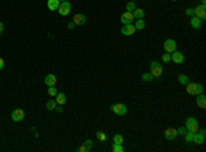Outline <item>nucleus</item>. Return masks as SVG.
Masks as SVG:
<instances>
[{
	"mask_svg": "<svg viewBox=\"0 0 206 152\" xmlns=\"http://www.w3.org/2000/svg\"><path fill=\"white\" fill-rule=\"evenodd\" d=\"M192 142H194V144H203V142H205V134H202L201 132L194 133Z\"/></svg>",
	"mask_w": 206,
	"mask_h": 152,
	"instance_id": "16",
	"label": "nucleus"
},
{
	"mask_svg": "<svg viewBox=\"0 0 206 152\" xmlns=\"http://www.w3.org/2000/svg\"><path fill=\"white\" fill-rule=\"evenodd\" d=\"M111 108V111H113L116 115H125L126 113H128V108H126L125 104H121V103H116L113 104V106L110 107Z\"/></svg>",
	"mask_w": 206,
	"mask_h": 152,
	"instance_id": "5",
	"label": "nucleus"
},
{
	"mask_svg": "<svg viewBox=\"0 0 206 152\" xmlns=\"http://www.w3.org/2000/svg\"><path fill=\"white\" fill-rule=\"evenodd\" d=\"M96 139L100 140V141H106L107 137H106V134H105V132H100V130H98V132H96Z\"/></svg>",
	"mask_w": 206,
	"mask_h": 152,
	"instance_id": "28",
	"label": "nucleus"
},
{
	"mask_svg": "<svg viewBox=\"0 0 206 152\" xmlns=\"http://www.w3.org/2000/svg\"><path fill=\"white\" fill-rule=\"evenodd\" d=\"M186 127L188 132H192V133H196L199 130V125H198V121L195 119L194 117H190L186 119Z\"/></svg>",
	"mask_w": 206,
	"mask_h": 152,
	"instance_id": "3",
	"label": "nucleus"
},
{
	"mask_svg": "<svg viewBox=\"0 0 206 152\" xmlns=\"http://www.w3.org/2000/svg\"><path fill=\"white\" fill-rule=\"evenodd\" d=\"M45 107H47V110H50V111L55 110V107H56V101L52 100V99H51V100L47 101V106H45Z\"/></svg>",
	"mask_w": 206,
	"mask_h": 152,
	"instance_id": "24",
	"label": "nucleus"
},
{
	"mask_svg": "<svg viewBox=\"0 0 206 152\" xmlns=\"http://www.w3.org/2000/svg\"><path fill=\"white\" fill-rule=\"evenodd\" d=\"M55 110L58 111V113H62V111H63V107H62L61 104H59V106H56V107H55Z\"/></svg>",
	"mask_w": 206,
	"mask_h": 152,
	"instance_id": "36",
	"label": "nucleus"
},
{
	"mask_svg": "<svg viewBox=\"0 0 206 152\" xmlns=\"http://www.w3.org/2000/svg\"><path fill=\"white\" fill-rule=\"evenodd\" d=\"M194 15L201 18V19H206V7L205 4H199V6H196L194 8Z\"/></svg>",
	"mask_w": 206,
	"mask_h": 152,
	"instance_id": "8",
	"label": "nucleus"
},
{
	"mask_svg": "<svg viewBox=\"0 0 206 152\" xmlns=\"http://www.w3.org/2000/svg\"><path fill=\"white\" fill-rule=\"evenodd\" d=\"M78 152H88V149L85 148V145H84V144H83V145H81L80 148H78Z\"/></svg>",
	"mask_w": 206,
	"mask_h": 152,
	"instance_id": "35",
	"label": "nucleus"
},
{
	"mask_svg": "<svg viewBox=\"0 0 206 152\" xmlns=\"http://www.w3.org/2000/svg\"><path fill=\"white\" fill-rule=\"evenodd\" d=\"M59 1H66V0H59Z\"/></svg>",
	"mask_w": 206,
	"mask_h": 152,
	"instance_id": "41",
	"label": "nucleus"
},
{
	"mask_svg": "<svg viewBox=\"0 0 206 152\" xmlns=\"http://www.w3.org/2000/svg\"><path fill=\"white\" fill-rule=\"evenodd\" d=\"M131 1H135V0H131Z\"/></svg>",
	"mask_w": 206,
	"mask_h": 152,
	"instance_id": "43",
	"label": "nucleus"
},
{
	"mask_svg": "<svg viewBox=\"0 0 206 152\" xmlns=\"http://www.w3.org/2000/svg\"><path fill=\"white\" fill-rule=\"evenodd\" d=\"M25 118V111L22 108H15V110L11 113V119L14 122H21V121Z\"/></svg>",
	"mask_w": 206,
	"mask_h": 152,
	"instance_id": "7",
	"label": "nucleus"
},
{
	"mask_svg": "<svg viewBox=\"0 0 206 152\" xmlns=\"http://www.w3.org/2000/svg\"><path fill=\"white\" fill-rule=\"evenodd\" d=\"M179 82H180L181 85H184V86H186V85L188 84V82H191V81H190V77H188V75L180 74V75H179Z\"/></svg>",
	"mask_w": 206,
	"mask_h": 152,
	"instance_id": "21",
	"label": "nucleus"
},
{
	"mask_svg": "<svg viewBox=\"0 0 206 152\" xmlns=\"http://www.w3.org/2000/svg\"><path fill=\"white\" fill-rule=\"evenodd\" d=\"M84 145H85V148L89 151V149L92 148V141H91V140H85V141H84Z\"/></svg>",
	"mask_w": 206,
	"mask_h": 152,
	"instance_id": "32",
	"label": "nucleus"
},
{
	"mask_svg": "<svg viewBox=\"0 0 206 152\" xmlns=\"http://www.w3.org/2000/svg\"><path fill=\"white\" fill-rule=\"evenodd\" d=\"M162 62H164V63H169V62H171V54L165 52L164 55H162Z\"/></svg>",
	"mask_w": 206,
	"mask_h": 152,
	"instance_id": "31",
	"label": "nucleus"
},
{
	"mask_svg": "<svg viewBox=\"0 0 206 152\" xmlns=\"http://www.w3.org/2000/svg\"><path fill=\"white\" fill-rule=\"evenodd\" d=\"M4 67V60L2 58H0V70H2V69Z\"/></svg>",
	"mask_w": 206,
	"mask_h": 152,
	"instance_id": "37",
	"label": "nucleus"
},
{
	"mask_svg": "<svg viewBox=\"0 0 206 152\" xmlns=\"http://www.w3.org/2000/svg\"><path fill=\"white\" fill-rule=\"evenodd\" d=\"M171 60L172 62H174V63H183L184 62V55L181 54V52H179V51H174V52H172L171 54Z\"/></svg>",
	"mask_w": 206,
	"mask_h": 152,
	"instance_id": "11",
	"label": "nucleus"
},
{
	"mask_svg": "<svg viewBox=\"0 0 206 152\" xmlns=\"http://www.w3.org/2000/svg\"><path fill=\"white\" fill-rule=\"evenodd\" d=\"M133 19H135V16H133L132 13H129V11H125L124 14H121V23L123 25H129V23H132Z\"/></svg>",
	"mask_w": 206,
	"mask_h": 152,
	"instance_id": "9",
	"label": "nucleus"
},
{
	"mask_svg": "<svg viewBox=\"0 0 206 152\" xmlns=\"http://www.w3.org/2000/svg\"><path fill=\"white\" fill-rule=\"evenodd\" d=\"M59 4H61L59 0H47V7H48L50 11H56Z\"/></svg>",
	"mask_w": 206,
	"mask_h": 152,
	"instance_id": "17",
	"label": "nucleus"
},
{
	"mask_svg": "<svg viewBox=\"0 0 206 152\" xmlns=\"http://www.w3.org/2000/svg\"><path fill=\"white\" fill-rule=\"evenodd\" d=\"M190 25L192 26L194 29H199L201 26H202V19L198 18V16H191V21H190Z\"/></svg>",
	"mask_w": 206,
	"mask_h": 152,
	"instance_id": "18",
	"label": "nucleus"
},
{
	"mask_svg": "<svg viewBox=\"0 0 206 152\" xmlns=\"http://www.w3.org/2000/svg\"><path fill=\"white\" fill-rule=\"evenodd\" d=\"M176 48H177V44H176V41H174V40H172V39L165 40V42H164V51L165 52L172 54V52L176 51Z\"/></svg>",
	"mask_w": 206,
	"mask_h": 152,
	"instance_id": "6",
	"label": "nucleus"
},
{
	"mask_svg": "<svg viewBox=\"0 0 206 152\" xmlns=\"http://www.w3.org/2000/svg\"><path fill=\"white\" fill-rule=\"evenodd\" d=\"M164 134H165V139L169 140V141H173V140L179 136V134H177V129H174V127H168Z\"/></svg>",
	"mask_w": 206,
	"mask_h": 152,
	"instance_id": "10",
	"label": "nucleus"
},
{
	"mask_svg": "<svg viewBox=\"0 0 206 152\" xmlns=\"http://www.w3.org/2000/svg\"><path fill=\"white\" fill-rule=\"evenodd\" d=\"M55 101H56V104L63 106V104L66 103V95L65 93H56V96H55Z\"/></svg>",
	"mask_w": 206,
	"mask_h": 152,
	"instance_id": "19",
	"label": "nucleus"
},
{
	"mask_svg": "<svg viewBox=\"0 0 206 152\" xmlns=\"http://www.w3.org/2000/svg\"><path fill=\"white\" fill-rule=\"evenodd\" d=\"M186 15L187 16H194V10H192V8H187V10H186Z\"/></svg>",
	"mask_w": 206,
	"mask_h": 152,
	"instance_id": "34",
	"label": "nucleus"
},
{
	"mask_svg": "<svg viewBox=\"0 0 206 152\" xmlns=\"http://www.w3.org/2000/svg\"><path fill=\"white\" fill-rule=\"evenodd\" d=\"M56 11H58L62 16L69 15V14H70V11H71V4L69 3L68 0H66V1H61V4H59V7H58V10H56Z\"/></svg>",
	"mask_w": 206,
	"mask_h": 152,
	"instance_id": "4",
	"label": "nucleus"
},
{
	"mask_svg": "<svg viewBox=\"0 0 206 152\" xmlns=\"http://www.w3.org/2000/svg\"><path fill=\"white\" fill-rule=\"evenodd\" d=\"M135 29L136 30H143L144 29V26H146V22H144V19H143V18H140V19H138L135 22Z\"/></svg>",
	"mask_w": 206,
	"mask_h": 152,
	"instance_id": "20",
	"label": "nucleus"
},
{
	"mask_svg": "<svg viewBox=\"0 0 206 152\" xmlns=\"http://www.w3.org/2000/svg\"><path fill=\"white\" fill-rule=\"evenodd\" d=\"M73 22L74 25H78V26H83L84 23L87 22V16L84 15V14H76L73 18Z\"/></svg>",
	"mask_w": 206,
	"mask_h": 152,
	"instance_id": "14",
	"label": "nucleus"
},
{
	"mask_svg": "<svg viewBox=\"0 0 206 152\" xmlns=\"http://www.w3.org/2000/svg\"><path fill=\"white\" fill-rule=\"evenodd\" d=\"M196 106L199 107L201 110H205L206 108V96L203 93L196 95Z\"/></svg>",
	"mask_w": 206,
	"mask_h": 152,
	"instance_id": "13",
	"label": "nucleus"
},
{
	"mask_svg": "<svg viewBox=\"0 0 206 152\" xmlns=\"http://www.w3.org/2000/svg\"><path fill=\"white\" fill-rule=\"evenodd\" d=\"M135 32H136V29H135V26H133L132 23L124 25L123 29H121V33H123L124 36H132V34H135Z\"/></svg>",
	"mask_w": 206,
	"mask_h": 152,
	"instance_id": "12",
	"label": "nucleus"
},
{
	"mask_svg": "<svg viewBox=\"0 0 206 152\" xmlns=\"http://www.w3.org/2000/svg\"><path fill=\"white\" fill-rule=\"evenodd\" d=\"M111 151H113V152H124L123 144H117V142H113V145H111Z\"/></svg>",
	"mask_w": 206,
	"mask_h": 152,
	"instance_id": "23",
	"label": "nucleus"
},
{
	"mask_svg": "<svg viewBox=\"0 0 206 152\" xmlns=\"http://www.w3.org/2000/svg\"><path fill=\"white\" fill-rule=\"evenodd\" d=\"M150 70H151V75L154 78H161L162 71H164V67H162V65L159 63V62L153 60L151 63H150Z\"/></svg>",
	"mask_w": 206,
	"mask_h": 152,
	"instance_id": "1",
	"label": "nucleus"
},
{
	"mask_svg": "<svg viewBox=\"0 0 206 152\" xmlns=\"http://www.w3.org/2000/svg\"><path fill=\"white\" fill-rule=\"evenodd\" d=\"M142 80L143 81H146V82H151L153 80H154V77L151 75V73H146V74L142 75Z\"/></svg>",
	"mask_w": 206,
	"mask_h": 152,
	"instance_id": "26",
	"label": "nucleus"
},
{
	"mask_svg": "<svg viewBox=\"0 0 206 152\" xmlns=\"http://www.w3.org/2000/svg\"><path fill=\"white\" fill-rule=\"evenodd\" d=\"M113 142H117V144H123L124 142V137L121 134H114L113 136Z\"/></svg>",
	"mask_w": 206,
	"mask_h": 152,
	"instance_id": "27",
	"label": "nucleus"
},
{
	"mask_svg": "<svg viewBox=\"0 0 206 152\" xmlns=\"http://www.w3.org/2000/svg\"><path fill=\"white\" fill-rule=\"evenodd\" d=\"M172 1H177V0H172Z\"/></svg>",
	"mask_w": 206,
	"mask_h": 152,
	"instance_id": "42",
	"label": "nucleus"
},
{
	"mask_svg": "<svg viewBox=\"0 0 206 152\" xmlns=\"http://www.w3.org/2000/svg\"><path fill=\"white\" fill-rule=\"evenodd\" d=\"M186 89H187V93L188 95H192V96H196L203 92V88L201 84H195V82H188L186 85Z\"/></svg>",
	"mask_w": 206,
	"mask_h": 152,
	"instance_id": "2",
	"label": "nucleus"
},
{
	"mask_svg": "<svg viewBox=\"0 0 206 152\" xmlns=\"http://www.w3.org/2000/svg\"><path fill=\"white\" fill-rule=\"evenodd\" d=\"M186 132H187L186 127H179V129H177V134H180V136H184Z\"/></svg>",
	"mask_w": 206,
	"mask_h": 152,
	"instance_id": "33",
	"label": "nucleus"
},
{
	"mask_svg": "<svg viewBox=\"0 0 206 152\" xmlns=\"http://www.w3.org/2000/svg\"><path fill=\"white\" fill-rule=\"evenodd\" d=\"M184 139H186V142H192L194 133L192 132H186L184 133Z\"/></svg>",
	"mask_w": 206,
	"mask_h": 152,
	"instance_id": "25",
	"label": "nucleus"
},
{
	"mask_svg": "<svg viewBox=\"0 0 206 152\" xmlns=\"http://www.w3.org/2000/svg\"><path fill=\"white\" fill-rule=\"evenodd\" d=\"M132 14H133V16H135L136 19H140V18L144 16V10H143V8H136Z\"/></svg>",
	"mask_w": 206,
	"mask_h": 152,
	"instance_id": "22",
	"label": "nucleus"
},
{
	"mask_svg": "<svg viewBox=\"0 0 206 152\" xmlns=\"http://www.w3.org/2000/svg\"><path fill=\"white\" fill-rule=\"evenodd\" d=\"M44 84L47 85V86H55V85H56V77H55V74L47 75V77L44 78Z\"/></svg>",
	"mask_w": 206,
	"mask_h": 152,
	"instance_id": "15",
	"label": "nucleus"
},
{
	"mask_svg": "<svg viewBox=\"0 0 206 152\" xmlns=\"http://www.w3.org/2000/svg\"><path fill=\"white\" fill-rule=\"evenodd\" d=\"M56 93H58V91H56V88L55 86H48V95L50 96H56Z\"/></svg>",
	"mask_w": 206,
	"mask_h": 152,
	"instance_id": "30",
	"label": "nucleus"
},
{
	"mask_svg": "<svg viewBox=\"0 0 206 152\" xmlns=\"http://www.w3.org/2000/svg\"><path fill=\"white\" fill-rule=\"evenodd\" d=\"M3 29H4V25H3V23H0V34H2V32H3Z\"/></svg>",
	"mask_w": 206,
	"mask_h": 152,
	"instance_id": "39",
	"label": "nucleus"
},
{
	"mask_svg": "<svg viewBox=\"0 0 206 152\" xmlns=\"http://www.w3.org/2000/svg\"><path fill=\"white\" fill-rule=\"evenodd\" d=\"M74 26H76V25H74V22H70V23L68 25V28H69V29H73Z\"/></svg>",
	"mask_w": 206,
	"mask_h": 152,
	"instance_id": "38",
	"label": "nucleus"
},
{
	"mask_svg": "<svg viewBox=\"0 0 206 152\" xmlns=\"http://www.w3.org/2000/svg\"><path fill=\"white\" fill-rule=\"evenodd\" d=\"M206 3V0H201V4H205Z\"/></svg>",
	"mask_w": 206,
	"mask_h": 152,
	"instance_id": "40",
	"label": "nucleus"
},
{
	"mask_svg": "<svg viewBox=\"0 0 206 152\" xmlns=\"http://www.w3.org/2000/svg\"><path fill=\"white\" fill-rule=\"evenodd\" d=\"M136 10V4L135 1H129L128 4H126V11H129V13H132V11Z\"/></svg>",
	"mask_w": 206,
	"mask_h": 152,
	"instance_id": "29",
	"label": "nucleus"
}]
</instances>
